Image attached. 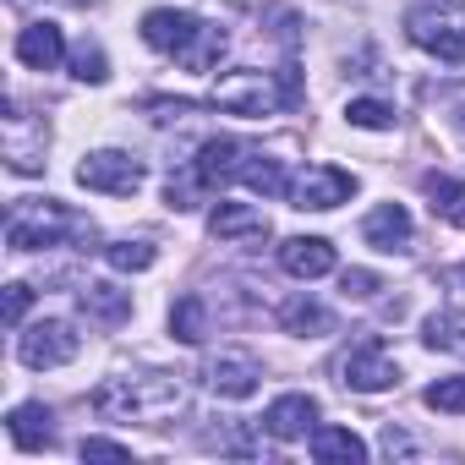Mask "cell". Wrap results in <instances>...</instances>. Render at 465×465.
<instances>
[{"mask_svg": "<svg viewBox=\"0 0 465 465\" xmlns=\"http://www.w3.org/2000/svg\"><path fill=\"white\" fill-rule=\"evenodd\" d=\"M143 39H148V50L175 55V66L192 72V77L213 72V61L224 55V28H213V23H203L192 12H170V6L143 17Z\"/></svg>", "mask_w": 465, "mask_h": 465, "instance_id": "6da1fadb", "label": "cell"}, {"mask_svg": "<svg viewBox=\"0 0 465 465\" xmlns=\"http://www.w3.org/2000/svg\"><path fill=\"white\" fill-rule=\"evenodd\" d=\"M186 405L181 378L170 372H148V378H110L94 389V411L104 421H164Z\"/></svg>", "mask_w": 465, "mask_h": 465, "instance_id": "7a4b0ae2", "label": "cell"}, {"mask_svg": "<svg viewBox=\"0 0 465 465\" xmlns=\"http://www.w3.org/2000/svg\"><path fill=\"white\" fill-rule=\"evenodd\" d=\"M61 242H94V219L88 213H72L66 203H12V219H6V247L12 252H39V247H61Z\"/></svg>", "mask_w": 465, "mask_h": 465, "instance_id": "3957f363", "label": "cell"}, {"mask_svg": "<svg viewBox=\"0 0 465 465\" xmlns=\"http://www.w3.org/2000/svg\"><path fill=\"white\" fill-rule=\"evenodd\" d=\"M208 104L224 110V115H247V121H258V115H274L280 104H291V88H285V77L274 83V72L242 66V72H224V77L213 83Z\"/></svg>", "mask_w": 465, "mask_h": 465, "instance_id": "277c9868", "label": "cell"}, {"mask_svg": "<svg viewBox=\"0 0 465 465\" xmlns=\"http://www.w3.org/2000/svg\"><path fill=\"white\" fill-rule=\"evenodd\" d=\"M334 372H340V383L356 389V394H378V389H394V383H400V361L389 356L383 334H372V329H361V334L340 351Z\"/></svg>", "mask_w": 465, "mask_h": 465, "instance_id": "5b68a950", "label": "cell"}, {"mask_svg": "<svg viewBox=\"0 0 465 465\" xmlns=\"http://www.w3.org/2000/svg\"><path fill=\"white\" fill-rule=\"evenodd\" d=\"M356 192V175L340 170V164H307L296 181H291V208H312V213H329L340 203H351Z\"/></svg>", "mask_w": 465, "mask_h": 465, "instance_id": "8992f818", "label": "cell"}, {"mask_svg": "<svg viewBox=\"0 0 465 465\" xmlns=\"http://www.w3.org/2000/svg\"><path fill=\"white\" fill-rule=\"evenodd\" d=\"M77 181L88 192H104V197H132L143 186V164L132 153H121V148H99V153H88L77 164Z\"/></svg>", "mask_w": 465, "mask_h": 465, "instance_id": "52a82bcc", "label": "cell"}, {"mask_svg": "<svg viewBox=\"0 0 465 465\" xmlns=\"http://www.w3.org/2000/svg\"><path fill=\"white\" fill-rule=\"evenodd\" d=\"M203 378H208V389H213L219 400H247V394H258V383H263V361H258L252 351H219V356L203 367Z\"/></svg>", "mask_w": 465, "mask_h": 465, "instance_id": "ba28073f", "label": "cell"}, {"mask_svg": "<svg viewBox=\"0 0 465 465\" xmlns=\"http://www.w3.org/2000/svg\"><path fill=\"white\" fill-rule=\"evenodd\" d=\"M77 334H72V323H34L23 340H17V356H23V367H34V372H45V367H66L72 356H77Z\"/></svg>", "mask_w": 465, "mask_h": 465, "instance_id": "9c48e42d", "label": "cell"}, {"mask_svg": "<svg viewBox=\"0 0 465 465\" xmlns=\"http://www.w3.org/2000/svg\"><path fill=\"white\" fill-rule=\"evenodd\" d=\"M405 34H411L416 50H427V55H438V61H460V55H465V39H460L454 23H449L443 12H432V6L405 12Z\"/></svg>", "mask_w": 465, "mask_h": 465, "instance_id": "30bf717a", "label": "cell"}, {"mask_svg": "<svg viewBox=\"0 0 465 465\" xmlns=\"http://www.w3.org/2000/svg\"><path fill=\"white\" fill-rule=\"evenodd\" d=\"M242 164H247V148H242L236 137H208V143L197 148V159H192V181H197L203 192H213V186H224L230 175H242Z\"/></svg>", "mask_w": 465, "mask_h": 465, "instance_id": "8fae6325", "label": "cell"}, {"mask_svg": "<svg viewBox=\"0 0 465 465\" xmlns=\"http://www.w3.org/2000/svg\"><path fill=\"white\" fill-rule=\"evenodd\" d=\"M318 427V400L312 394H280L269 411H263V432L291 443V438H307Z\"/></svg>", "mask_w": 465, "mask_h": 465, "instance_id": "7c38bea8", "label": "cell"}, {"mask_svg": "<svg viewBox=\"0 0 465 465\" xmlns=\"http://www.w3.org/2000/svg\"><path fill=\"white\" fill-rule=\"evenodd\" d=\"M334 247L323 242V236H291L285 247H280V269L291 274V280H323V274H334Z\"/></svg>", "mask_w": 465, "mask_h": 465, "instance_id": "4fadbf2b", "label": "cell"}, {"mask_svg": "<svg viewBox=\"0 0 465 465\" xmlns=\"http://www.w3.org/2000/svg\"><path fill=\"white\" fill-rule=\"evenodd\" d=\"M361 242L378 247V252H405L411 247V213H405V203H378L361 219Z\"/></svg>", "mask_w": 465, "mask_h": 465, "instance_id": "5bb4252c", "label": "cell"}, {"mask_svg": "<svg viewBox=\"0 0 465 465\" xmlns=\"http://www.w3.org/2000/svg\"><path fill=\"white\" fill-rule=\"evenodd\" d=\"M17 61H23L28 72H55V66L66 61L61 28H55V23H28V28L17 34Z\"/></svg>", "mask_w": 465, "mask_h": 465, "instance_id": "9a60e30c", "label": "cell"}, {"mask_svg": "<svg viewBox=\"0 0 465 465\" xmlns=\"http://www.w3.org/2000/svg\"><path fill=\"white\" fill-rule=\"evenodd\" d=\"M208 230H213L219 242H242V236L263 242V236H269V219H263L258 208H247V203H224V197H219V208L208 213Z\"/></svg>", "mask_w": 465, "mask_h": 465, "instance_id": "2e32d148", "label": "cell"}, {"mask_svg": "<svg viewBox=\"0 0 465 465\" xmlns=\"http://www.w3.org/2000/svg\"><path fill=\"white\" fill-rule=\"evenodd\" d=\"M6 432H12V443H17L23 454L55 443V427H50V411H45V405H17V411L6 416Z\"/></svg>", "mask_w": 465, "mask_h": 465, "instance_id": "e0dca14e", "label": "cell"}, {"mask_svg": "<svg viewBox=\"0 0 465 465\" xmlns=\"http://www.w3.org/2000/svg\"><path fill=\"white\" fill-rule=\"evenodd\" d=\"M280 329H285V334H307V340H318V334H334V318H329L312 296H291V302L280 307Z\"/></svg>", "mask_w": 465, "mask_h": 465, "instance_id": "ac0fdd59", "label": "cell"}, {"mask_svg": "<svg viewBox=\"0 0 465 465\" xmlns=\"http://www.w3.org/2000/svg\"><path fill=\"white\" fill-rule=\"evenodd\" d=\"M312 460H345V465H356V460H367V443L351 432V427H312Z\"/></svg>", "mask_w": 465, "mask_h": 465, "instance_id": "d6986e66", "label": "cell"}, {"mask_svg": "<svg viewBox=\"0 0 465 465\" xmlns=\"http://www.w3.org/2000/svg\"><path fill=\"white\" fill-rule=\"evenodd\" d=\"M83 312L88 318H99V323H126L132 318V291H121V285H88L83 291Z\"/></svg>", "mask_w": 465, "mask_h": 465, "instance_id": "ffe728a7", "label": "cell"}, {"mask_svg": "<svg viewBox=\"0 0 465 465\" xmlns=\"http://www.w3.org/2000/svg\"><path fill=\"white\" fill-rule=\"evenodd\" d=\"M170 334H175L181 345H203V340H208V302H203V296H181V302L170 307Z\"/></svg>", "mask_w": 465, "mask_h": 465, "instance_id": "44dd1931", "label": "cell"}, {"mask_svg": "<svg viewBox=\"0 0 465 465\" xmlns=\"http://www.w3.org/2000/svg\"><path fill=\"white\" fill-rule=\"evenodd\" d=\"M421 186L432 197V213L465 230V181H454V175H421Z\"/></svg>", "mask_w": 465, "mask_h": 465, "instance_id": "7402d4cb", "label": "cell"}, {"mask_svg": "<svg viewBox=\"0 0 465 465\" xmlns=\"http://www.w3.org/2000/svg\"><path fill=\"white\" fill-rule=\"evenodd\" d=\"M242 181H247L252 192H263V197H291V181H285L280 159H269V153H247V164H242Z\"/></svg>", "mask_w": 465, "mask_h": 465, "instance_id": "603a6c76", "label": "cell"}, {"mask_svg": "<svg viewBox=\"0 0 465 465\" xmlns=\"http://www.w3.org/2000/svg\"><path fill=\"white\" fill-rule=\"evenodd\" d=\"M421 340H427L432 351H449V356H465V323H460L454 312H432V318L421 323Z\"/></svg>", "mask_w": 465, "mask_h": 465, "instance_id": "cb8c5ba5", "label": "cell"}, {"mask_svg": "<svg viewBox=\"0 0 465 465\" xmlns=\"http://www.w3.org/2000/svg\"><path fill=\"white\" fill-rule=\"evenodd\" d=\"M153 258H159V252H153L148 242H110V247H104V263H110L115 274H143V269H153Z\"/></svg>", "mask_w": 465, "mask_h": 465, "instance_id": "d4e9b609", "label": "cell"}, {"mask_svg": "<svg viewBox=\"0 0 465 465\" xmlns=\"http://www.w3.org/2000/svg\"><path fill=\"white\" fill-rule=\"evenodd\" d=\"M345 121L361 126V132H383V126H394V104H383V99H351Z\"/></svg>", "mask_w": 465, "mask_h": 465, "instance_id": "484cf974", "label": "cell"}, {"mask_svg": "<svg viewBox=\"0 0 465 465\" xmlns=\"http://www.w3.org/2000/svg\"><path fill=\"white\" fill-rule=\"evenodd\" d=\"M432 411H449V416H460L465 411V378H438L427 394H421Z\"/></svg>", "mask_w": 465, "mask_h": 465, "instance_id": "4316f807", "label": "cell"}, {"mask_svg": "<svg viewBox=\"0 0 465 465\" xmlns=\"http://www.w3.org/2000/svg\"><path fill=\"white\" fill-rule=\"evenodd\" d=\"M72 72H77L83 83H104V77H110V72H104V50L83 39V45L72 50Z\"/></svg>", "mask_w": 465, "mask_h": 465, "instance_id": "83f0119b", "label": "cell"}, {"mask_svg": "<svg viewBox=\"0 0 465 465\" xmlns=\"http://www.w3.org/2000/svg\"><path fill=\"white\" fill-rule=\"evenodd\" d=\"M378 291H383V280L367 274V269H345V274H340V296H345V302H367V296H378Z\"/></svg>", "mask_w": 465, "mask_h": 465, "instance_id": "f1b7e54d", "label": "cell"}, {"mask_svg": "<svg viewBox=\"0 0 465 465\" xmlns=\"http://www.w3.org/2000/svg\"><path fill=\"white\" fill-rule=\"evenodd\" d=\"M438 285H443V302H449V312L465 323V263L443 269V280H438Z\"/></svg>", "mask_w": 465, "mask_h": 465, "instance_id": "f546056e", "label": "cell"}, {"mask_svg": "<svg viewBox=\"0 0 465 465\" xmlns=\"http://www.w3.org/2000/svg\"><path fill=\"white\" fill-rule=\"evenodd\" d=\"M83 460H132V449L115 438H83Z\"/></svg>", "mask_w": 465, "mask_h": 465, "instance_id": "4dcf8cb0", "label": "cell"}, {"mask_svg": "<svg viewBox=\"0 0 465 465\" xmlns=\"http://www.w3.org/2000/svg\"><path fill=\"white\" fill-rule=\"evenodd\" d=\"M28 307H34V291H28V285H6V323H12V329L23 323Z\"/></svg>", "mask_w": 465, "mask_h": 465, "instance_id": "1f68e13d", "label": "cell"}, {"mask_svg": "<svg viewBox=\"0 0 465 465\" xmlns=\"http://www.w3.org/2000/svg\"><path fill=\"white\" fill-rule=\"evenodd\" d=\"M148 110H153L159 121H181V115H192L197 104H192V99H148Z\"/></svg>", "mask_w": 465, "mask_h": 465, "instance_id": "d6a6232c", "label": "cell"}, {"mask_svg": "<svg viewBox=\"0 0 465 465\" xmlns=\"http://www.w3.org/2000/svg\"><path fill=\"white\" fill-rule=\"evenodd\" d=\"M383 454H411V438L394 432V427H383Z\"/></svg>", "mask_w": 465, "mask_h": 465, "instance_id": "836d02e7", "label": "cell"}, {"mask_svg": "<svg viewBox=\"0 0 465 465\" xmlns=\"http://www.w3.org/2000/svg\"><path fill=\"white\" fill-rule=\"evenodd\" d=\"M72 6H99V0H72Z\"/></svg>", "mask_w": 465, "mask_h": 465, "instance_id": "e575fe53", "label": "cell"}, {"mask_svg": "<svg viewBox=\"0 0 465 465\" xmlns=\"http://www.w3.org/2000/svg\"><path fill=\"white\" fill-rule=\"evenodd\" d=\"M236 6H263V0H236Z\"/></svg>", "mask_w": 465, "mask_h": 465, "instance_id": "d590c367", "label": "cell"}, {"mask_svg": "<svg viewBox=\"0 0 465 465\" xmlns=\"http://www.w3.org/2000/svg\"><path fill=\"white\" fill-rule=\"evenodd\" d=\"M460 126H465V104H460Z\"/></svg>", "mask_w": 465, "mask_h": 465, "instance_id": "8d00e7d4", "label": "cell"}]
</instances>
